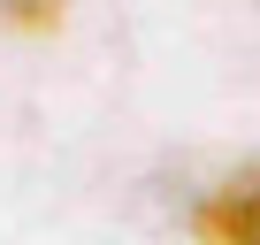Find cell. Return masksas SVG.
Returning a JSON list of instances; mask_svg holds the SVG:
<instances>
[{"mask_svg": "<svg viewBox=\"0 0 260 245\" xmlns=\"http://www.w3.org/2000/svg\"><path fill=\"white\" fill-rule=\"evenodd\" d=\"M191 237L199 245H260V161H237L191 199Z\"/></svg>", "mask_w": 260, "mask_h": 245, "instance_id": "cell-1", "label": "cell"}, {"mask_svg": "<svg viewBox=\"0 0 260 245\" xmlns=\"http://www.w3.org/2000/svg\"><path fill=\"white\" fill-rule=\"evenodd\" d=\"M61 16H69V0H0V23H8V31H23V39L54 31Z\"/></svg>", "mask_w": 260, "mask_h": 245, "instance_id": "cell-2", "label": "cell"}]
</instances>
